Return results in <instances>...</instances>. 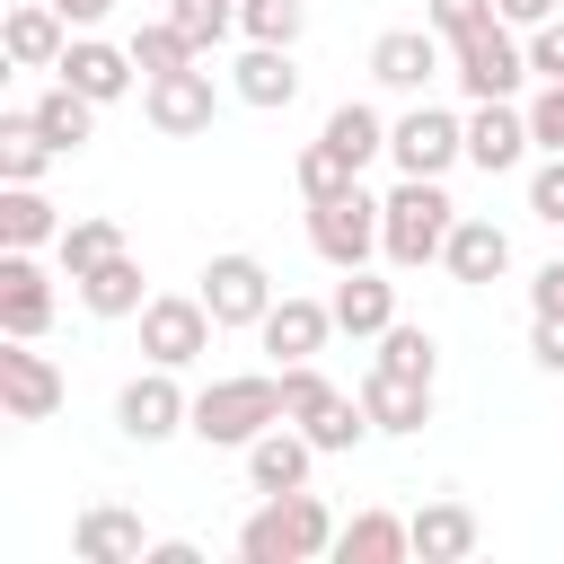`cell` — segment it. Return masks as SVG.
Returning <instances> with one entry per match:
<instances>
[{
  "label": "cell",
  "mask_w": 564,
  "mask_h": 564,
  "mask_svg": "<svg viewBox=\"0 0 564 564\" xmlns=\"http://www.w3.org/2000/svg\"><path fill=\"white\" fill-rule=\"evenodd\" d=\"M335 511H326V494H256V511L238 520V564H317V555H335Z\"/></svg>",
  "instance_id": "6da1fadb"
},
{
  "label": "cell",
  "mask_w": 564,
  "mask_h": 564,
  "mask_svg": "<svg viewBox=\"0 0 564 564\" xmlns=\"http://www.w3.org/2000/svg\"><path fill=\"white\" fill-rule=\"evenodd\" d=\"M449 229H458V203H449L441 176H397V185L379 194V256H388V273L441 264Z\"/></svg>",
  "instance_id": "7a4b0ae2"
},
{
  "label": "cell",
  "mask_w": 564,
  "mask_h": 564,
  "mask_svg": "<svg viewBox=\"0 0 564 564\" xmlns=\"http://www.w3.org/2000/svg\"><path fill=\"white\" fill-rule=\"evenodd\" d=\"M273 423H282V370H229V379L194 388V441L203 449H247Z\"/></svg>",
  "instance_id": "3957f363"
},
{
  "label": "cell",
  "mask_w": 564,
  "mask_h": 564,
  "mask_svg": "<svg viewBox=\"0 0 564 564\" xmlns=\"http://www.w3.org/2000/svg\"><path fill=\"white\" fill-rule=\"evenodd\" d=\"M282 414L326 449V458H344V449H361L370 441V414H361V388H335L317 361H282Z\"/></svg>",
  "instance_id": "277c9868"
},
{
  "label": "cell",
  "mask_w": 564,
  "mask_h": 564,
  "mask_svg": "<svg viewBox=\"0 0 564 564\" xmlns=\"http://www.w3.org/2000/svg\"><path fill=\"white\" fill-rule=\"evenodd\" d=\"M449 79H458L467 106H485V97H520V88L538 79V70H529V35H520L511 18L458 35V44H449Z\"/></svg>",
  "instance_id": "5b68a950"
},
{
  "label": "cell",
  "mask_w": 564,
  "mask_h": 564,
  "mask_svg": "<svg viewBox=\"0 0 564 564\" xmlns=\"http://www.w3.org/2000/svg\"><path fill=\"white\" fill-rule=\"evenodd\" d=\"M115 432L132 441V449H159V441H176V432H194V388H185V370H132L123 388H115Z\"/></svg>",
  "instance_id": "8992f818"
},
{
  "label": "cell",
  "mask_w": 564,
  "mask_h": 564,
  "mask_svg": "<svg viewBox=\"0 0 564 564\" xmlns=\"http://www.w3.org/2000/svg\"><path fill=\"white\" fill-rule=\"evenodd\" d=\"M141 123H150L159 141H194V132H212V123H220V79H212V62H185V70L141 79Z\"/></svg>",
  "instance_id": "52a82bcc"
},
{
  "label": "cell",
  "mask_w": 564,
  "mask_h": 564,
  "mask_svg": "<svg viewBox=\"0 0 564 564\" xmlns=\"http://www.w3.org/2000/svg\"><path fill=\"white\" fill-rule=\"evenodd\" d=\"M388 159H397V176H449L467 159V115L414 97L405 115H388Z\"/></svg>",
  "instance_id": "ba28073f"
},
{
  "label": "cell",
  "mask_w": 564,
  "mask_h": 564,
  "mask_svg": "<svg viewBox=\"0 0 564 564\" xmlns=\"http://www.w3.org/2000/svg\"><path fill=\"white\" fill-rule=\"evenodd\" d=\"M212 335H220V317L203 308V291H150V308H141V361L194 370L212 352Z\"/></svg>",
  "instance_id": "9c48e42d"
},
{
  "label": "cell",
  "mask_w": 564,
  "mask_h": 564,
  "mask_svg": "<svg viewBox=\"0 0 564 564\" xmlns=\"http://www.w3.org/2000/svg\"><path fill=\"white\" fill-rule=\"evenodd\" d=\"M273 300H282V291H273L264 256H247V247H220V256L203 264V308L220 317V335H256Z\"/></svg>",
  "instance_id": "30bf717a"
},
{
  "label": "cell",
  "mask_w": 564,
  "mask_h": 564,
  "mask_svg": "<svg viewBox=\"0 0 564 564\" xmlns=\"http://www.w3.org/2000/svg\"><path fill=\"white\" fill-rule=\"evenodd\" d=\"M62 397H70L62 361L35 352V335H0V414H9V423H53Z\"/></svg>",
  "instance_id": "8fae6325"
},
{
  "label": "cell",
  "mask_w": 564,
  "mask_h": 564,
  "mask_svg": "<svg viewBox=\"0 0 564 564\" xmlns=\"http://www.w3.org/2000/svg\"><path fill=\"white\" fill-rule=\"evenodd\" d=\"M308 247H317V264H335V273L370 264V256H379V194L352 185V194H335V203H308Z\"/></svg>",
  "instance_id": "7c38bea8"
},
{
  "label": "cell",
  "mask_w": 564,
  "mask_h": 564,
  "mask_svg": "<svg viewBox=\"0 0 564 564\" xmlns=\"http://www.w3.org/2000/svg\"><path fill=\"white\" fill-rule=\"evenodd\" d=\"M441 70H449V35H432V26H388L370 44V79L388 97H432Z\"/></svg>",
  "instance_id": "4fadbf2b"
},
{
  "label": "cell",
  "mask_w": 564,
  "mask_h": 564,
  "mask_svg": "<svg viewBox=\"0 0 564 564\" xmlns=\"http://www.w3.org/2000/svg\"><path fill=\"white\" fill-rule=\"evenodd\" d=\"M529 150H538V132H529V106H520V97L467 106V167L511 176V167H529Z\"/></svg>",
  "instance_id": "5bb4252c"
},
{
  "label": "cell",
  "mask_w": 564,
  "mask_h": 564,
  "mask_svg": "<svg viewBox=\"0 0 564 564\" xmlns=\"http://www.w3.org/2000/svg\"><path fill=\"white\" fill-rule=\"evenodd\" d=\"M53 308H62V291H53V273L35 264V247H0V335H35V344H44Z\"/></svg>",
  "instance_id": "9a60e30c"
},
{
  "label": "cell",
  "mask_w": 564,
  "mask_h": 564,
  "mask_svg": "<svg viewBox=\"0 0 564 564\" xmlns=\"http://www.w3.org/2000/svg\"><path fill=\"white\" fill-rule=\"evenodd\" d=\"M238 458H247V494H300V485L317 476V458H326V449L282 414V423H273V432H256Z\"/></svg>",
  "instance_id": "2e32d148"
},
{
  "label": "cell",
  "mask_w": 564,
  "mask_h": 564,
  "mask_svg": "<svg viewBox=\"0 0 564 564\" xmlns=\"http://www.w3.org/2000/svg\"><path fill=\"white\" fill-rule=\"evenodd\" d=\"M335 335H344L335 308H326V300H300V291H282V300L264 308V326H256V344L273 352V370H282V361H317Z\"/></svg>",
  "instance_id": "e0dca14e"
},
{
  "label": "cell",
  "mask_w": 564,
  "mask_h": 564,
  "mask_svg": "<svg viewBox=\"0 0 564 564\" xmlns=\"http://www.w3.org/2000/svg\"><path fill=\"white\" fill-rule=\"evenodd\" d=\"M441 273L467 282V291L502 282V273H511V229H502L494 212H458V229H449V247H441Z\"/></svg>",
  "instance_id": "ac0fdd59"
},
{
  "label": "cell",
  "mask_w": 564,
  "mask_h": 564,
  "mask_svg": "<svg viewBox=\"0 0 564 564\" xmlns=\"http://www.w3.org/2000/svg\"><path fill=\"white\" fill-rule=\"evenodd\" d=\"M132 70H141V62H132V44H106V35H88V26H79V35H70V53L53 62V79H70V88H79V97H97V106L132 97Z\"/></svg>",
  "instance_id": "d6986e66"
},
{
  "label": "cell",
  "mask_w": 564,
  "mask_h": 564,
  "mask_svg": "<svg viewBox=\"0 0 564 564\" xmlns=\"http://www.w3.org/2000/svg\"><path fill=\"white\" fill-rule=\"evenodd\" d=\"M361 414H370V432H388V441H414L423 423H432V379H405V370H361Z\"/></svg>",
  "instance_id": "ffe728a7"
},
{
  "label": "cell",
  "mask_w": 564,
  "mask_h": 564,
  "mask_svg": "<svg viewBox=\"0 0 564 564\" xmlns=\"http://www.w3.org/2000/svg\"><path fill=\"white\" fill-rule=\"evenodd\" d=\"M70 555H79V564H141V555H150V529H141V511H123V502H88V511L70 520Z\"/></svg>",
  "instance_id": "44dd1931"
},
{
  "label": "cell",
  "mask_w": 564,
  "mask_h": 564,
  "mask_svg": "<svg viewBox=\"0 0 564 564\" xmlns=\"http://www.w3.org/2000/svg\"><path fill=\"white\" fill-rule=\"evenodd\" d=\"M229 97L256 106V115H282V106L300 97V62H291V44H247V53L229 62Z\"/></svg>",
  "instance_id": "7402d4cb"
},
{
  "label": "cell",
  "mask_w": 564,
  "mask_h": 564,
  "mask_svg": "<svg viewBox=\"0 0 564 564\" xmlns=\"http://www.w3.org/2000/svg\"><path fill=\"white\" fill-rule=\"evenodd\" d=\"M326 308H335V326H344L352 344H379V335L397 326V282H388V273H370V264H352V273L326 291Z\"/></svg>",
  "instance_id": "603a6c76"
},
{
  "label": "cell",
  "mask_w": 564,
  "mask_h": 564,
  "mask_svg": "<svg viewBox=\"0 0 564 564\" xmlns=\"http://www.w3.org/2000/svg\"><path fill=\"white\" fill-rule=\"evenodd\" d=\"M476 546H485V520H476L458 494H432V502L414 511V555H423V564H467Z\"/></svg>",
  "instance_id": "cb8c5ba5"
},
{
  "label": "cell",
  "mask_w": 564,
  "mask_h": 564,
  "mask_svg": "<svg viewBox=\"0 0 564 564\" xmlns=\"http://www.w3.org/2000/svg\"><path fill=\"white\" fill-rule=\"evenodd\" d=\"M70 35H79V26H70L53 0H18V9H9V26H0V44H9V62H18V70H53V62L70 53Z\"/></svg>",
  "instance_id": "d4e9b609"
},
{
  "label": "cell",
  "mask_w": 564,
  "mask_h": 564,
  "mask_svg": "<svg viewBox=\"0 0 564 564\" xmlns=\"http://www.w3.org/2000/svg\"><path fill=\"white\" fill-rule=\"evenodd\" d=\"M141 282H150V273H141V256H132V247H115V256H106V264H88L70 291H79V308H88V317H141V308H150V291H141Z\"/></svg>",
  "instance_id": "484cf974"
},
{
  "label": "cell",
  "mask_w": 564,
  "mask_h": 564,
  "mask_svg": "<svg viewBox=\"0 0 564 564\" xmlns=\"http://www.w3.org/2000/svg\"><path fill=\"white\" fill-rule=\"evenodd\" d=\"M405 555H414V520L397 511H352L335 529V564H405Z\"/></svg>",
  "instance_id": "4316f807"
},
{
  "label": "cell",
  "mask_w": 564,
  "mask_h": 564,
  "mask_svg": "<svg viewBox=\"0 0 564 564\" xmlns=\"http://www.w3.org/2000/svg\"><path fill=\"white\" fill-rule=\"evenodd\" d=\"M53 159H62V150L44 141L35 106H9V115H0V185H44Z\"/></svg>",
  "instance_id": "83f0119b"
},
{
  "label": "cell",
  "mask_w": 564,
  "mask_h": 564,
  "mask_svg": "<svg viewBox=\"0 0 564 564\" xmlns=\"http://www.w3.org/2000/svg\"><path fill=\"white\" fill-rule=\"evenodd\" d=\"M35 123H44V141H53L62 159H79V150L97 141V97H79L70 79H53V88L35 97Z\"/></svg>",
  "instance_id": "f1b7e54d"
},
{
  "label": "cell",
  "mask_w": 564,
  "mask_h": 564,
  "mask_svg": "<svg viewBox=\"0 0 564 564\" xmlns=\"http://www.w3.org/2000/svg\"><path fill=\"white\" fill-rule=\"evenodd\" d=\"M317 141H326V150H344L352 167H370V159H388V115H379L370 97H344V106L317 123Z\"/></svg>",
  "instance_id": "f546056e"
},
{
  "label": "cell",
  "mask_w": 564,
  "mask_h": 564,
  "mask_svg": "<svg viewBox=\"0 0 564 564\" xmlns=\"http://www.w3.org/2000/svg\"><path fill=\"white\" fill-rule=\"evenodd\" d=\"M62 238V212H53V194L44 185H0V247H53Z\"/></svg>",
  "instance_id": "4dcf8cb0"
},
{
  "label": "cell",
  "mask_w": 564,
  "mask_h": 564,
  "mask_svg": "<svg viewBox=\"0 0 564 564\" xmlns=\"http://www.w3.org/2000/svg\"><path fill=\"white\" fill-rule=\"evenodd\" d=\"M123 247V220H106V212H79V220H62V238H53V264H62V282H79L88 264H106Z\"/></svg>",
  "instance_id": "1f68e13d"
},
{
  "label": "cell",
  "mask_w": 564,
  "mask_h": 564,
  "mask_svg": "<svg viewBox=\"0 0 564 564\" xmlns=\"http://www.w3.org/2000/svg\"><path fill=\"white\" fill-rule=\"evenodd\" d=\"M132 62H141V79H159V70L203 62V53H194V35H185L176 18H141V26H132Z\"/></svg>",
  "instance_id": "d6a6232c"
},
{
  "label": "cell",
  "mask_w": 564,
  "mask_h": 564,
  "mask_svg": "<svg viewBox=\"0 0 564 564\" xmlns=\"http://www.w3.org/2000/svg\"><path fill=\"white\" fill-rule=\"evenodd\" d=\"M291 176H300V203H335V194H352V185H361V167H352L344 150H326V141H308Z\"/></svg>",
  "instance_id": "836d02e7"
},
{
  "label": "cell",
  "mask_w": 564,
  "mask_h": 564,
  "mask_svg": "<svg viewBox=\"0 0 564 564\" xmlns=\"http://www.w3.org/2000/svg\"><path fill=\"white\" fill-rule=\"evenodd\" d=\"M379 370H405V379H441V335L397 317V326L379 335Z\"/></svg>",
  "instance_id": "e575fe53"
},
{
  "label": "cell",
  "mask_w": 564,
  "mask_h": 564,
  "mask_svg": "<svg viewBox=\"0 0 564 564\" xmlns=\"http://www.w3.org/2000/svg\"><path fill=\"white\" fill-rule=\"evenodd\" d=\"M238 35L247 44H300L308 35V0H238Z\"/></svg>",
  "instance_id": "d590c367"
},
{
  "label": "cell",
  "mask_w": 564,
  "mask_h": 564,
  "mask_svg": "<svg viewBox=\"0 0 564 564\" xmlns=\"http://www.w3.org/2000/svg\"><path fill=\"white\" fill-rule=\"evenodd\" d=\"M167 18L194 35V53H203V62H212V53H220V35L238 26V9H220V0H167Z\"/></svg>",
  "instance_id": "8d00e7d4"
},
{
  "label": "cell",
  "mask_w": 564,
  "mask_h": 564,
  "mask_svg": "<svg viewBox=\"0 0 564 564\" xmlns=\"http://www.w3.org/2000/svg\"><path fill=\"white\" fill-rule=\"evenodd\" d=\"M494 18H502L494 0H423V26H432V35H449V44H458V35H476V26H494Z\"/></svg>",
  "instance_id": "74e56055"
},
{
  "label": "cell",
  "mask_w": 564,
  "mask_h": 564,
  "mask_svg": "<svg viewBox=\"0 0 564 564\" xmlns=\"http://www.w3.org/2000/svg\"><path fill=\"white\" fill-rule=\"evenodd\" d=\"M529 220L564 229V150H546V159L529 167Z\"/></svg>",
  "instance_id": "f35d334b"
},
{
  "label": "cell",
  "mask_w": 564,
  "mask_h": 564,
  "mask_svg": "<svg viewBox=\"0 0 564 564\" xmlns=\"http://www.w3.org/2000/svg\"><path fill=\"white\" fill-rule=\"evenodd\" d=\"M529 132H538V150H564V79H538V97H529Z\"/></svg>",
  "instance_id": "ab89813d"
},
{
  "label": "cell",
  "mask_w": 564,
  "mask_h": 564,
  "mask_svg": "<svg viewBox=\"0 0 564 564\" xmlns=\"http://www.w3.org/2000/svg\"><path fill=\"white\" fill-rule=\"evenodd\" d=\"M529 70H538V79H564V9H555L546 26H529Z\"/></svg>",
  "instance_id": "60d3db41"
},
{
  "label": "cell",
  "mask_w": 564,
  "mask_h": 564,
  "mask_svg": "<svg viewBox=\"0 0 564 564\" xmlns=\"http://www.w3.org/2000/svg\"><path fill=\"white\" fill-rule=\"evenodd\" d=\"M529 317H564V256H546L529 273Z\"/></svg>",
  "instance_id": "b9f144b4"
},
{
  "label": "cell",
  "mask_w": 564,
  "mask_h": 564,
  "mask_svg": "<svg viewBox=\"0 0 564 564\" xmlns=\"http://www.w3.org/2000/svg\"><path fill=\"white\" fill-rule=\"evenodd\" d=\"M529 361L564 379V317H529Z\"/></svg>",
  "instance_id": "7bdbcfd3"
},
{
  "label": "cell",
  "mask_w": 564,
  "mask_h": 564,
  "mask_svg": "<svg viewBox=\"0 0 564 564\" xmlns=\"http://www.w3.org/2000/svg\"><path fill=\"white\" fill-rule=\"evenodd\" d=\"M494 9H502V18H511V26H520V35H529V26H546V18H555V9H564V0H494Z\"/></svg>",
  "instance_id": "ee69618b"
},
{
  "label": "cell",
  "mask_w": 564,
  "mask_h": 564,
  "mask_svg": "<svg viewBox=\"0 0 564 564\" xmlns=\"http://www.w3.org/2000/svg\"><path fill=\"white\" fill-rule=\"evenodd\" d=\"M141 564H203V546H194V538H150Z\"/></svg>",
  "instance_id": "f6af8a7d"
},
{
  "label": "cell",
  "mask_w": 564,
  "mask_h": 564,
  "mask_svg": "<svg viewBox=\"0 0 564 564\" xmlns=\"http://www.w3.org/2000/svg\"><path fill=\"white\" fill-rule=\"evenodd\" d=\"M53 9H62V18H70V26H97V18H106V9H115V0H53Z\"/></svg>",
  "instance_id": "bcb514c9"
},
{
  "label": "cell",
  "mask_w": 564,
  "mask_h": 564,
  "mask_svg": "<svg viewBox=\"0 0 564 564\" xmlns=\"http://www.w3.org/2000/svg\"><path fill=\"white\" fill-rule=\"evenodd\" d=\"M220 9H238V0H220Z\"/></svg>",
  "instance_id": "7dc6e473"
}]
</instances>
